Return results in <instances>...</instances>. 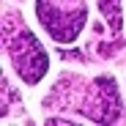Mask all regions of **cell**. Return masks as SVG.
Masks as SVG:
<instances>
[{"label":"cell","mask_w":126,"mask_h":126,"mask_svg":"<svg viewBox=\"0 0 126 126\" xmlns=\"http://www.w3.org/2000/svg\"><path fill=\"white\" fill-rule=\"evenodd\" d=\"M8 55L14 60V69L19 71L28 85H36V82L47 74V52L41 47V41L28 30V28H19L16 36L8 38Z\"/></svg>","instance_id":"obj_1"},{"label":"cell","mask_w":126,"mask_h":126,"mask_svg":"<svg viewBox=\"0 0 126 126\" xmlns=\"http://www.w3.org/2000/svg\"><path fill=\"white\" fill-rule=\"evenodd\" d=\"M36 11H38L41 25H44L49 30V36L55 41H60V44H71L79 36V30L85 28V19H88V8L85 6H79L74 11H63V8H58L55 0H38Z\"/></svg>","instance_id":"obj_2"},{"label":"cell","mask_w":126,"mask_h":126,"mask_svg":"<svg viewBox=\"0 0 126 126\" xmlns=\"http://www.w3.org/2000/svg\"><path fill=\"white\" fill-rule=\"evenodd\" d=\"M85 110H91V118L93 121H118V112H121V101H118V88H115V79L110 77H101L96 79V93H93V101L88 104Z\"/></svg>","instance_id":"obj_3"},{"label":"cell","mask_w":126,"mask_h":126,"mask_svg":"<svg viewBox=\"0 0 126 126\" xmlns=\"http://www.w3.org/2000/svg\"><path fill=\"white\" fill-rule=\"evenodd\" d=\"M99 6H101V14L107 19V25L118 33L121 30V6H118V0H99Z\"/></svg>","instance_id":"obj_4"}]
</instances>
